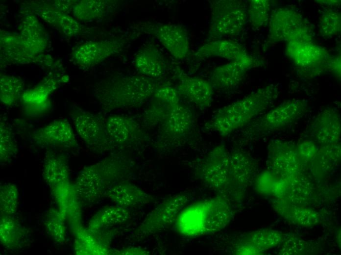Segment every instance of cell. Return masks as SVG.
<instances>
[{
  "label": "cell",
  "mask_w": 341,
  "mask_h": 255,
  "mask_svg": "<svg viewBox=\"0 0 341 255\" xmlns=\"http://www.w3.org/2000/svg\"><path fill=\"white\" fill-rule=\"evenodd\" d=\"M153 79L140 76H114L97 82L93 93L105 111L140 105L154 93Z\"/></svg>",
  "instance_id": "6da1fadb"
},
{
  "label": "cell",
  "mask_w": 341,
  "mask_h": 255,
  "mask_svg": "<svg viewBox=\"0 0 341 255\" xmlns=\"http://www.w3.org/2000/svg\"><path fill=\"white\" fill-rule=\"evenodd\" d=\"M279 94V88L275 84L259 88L219 109L210 121L209 127L220 135H228L265 111L278 98Z\"/></svg>",
  "instance_id": "7a4b0ae2"
},
{
  "label": "cell",
  "mask_w": 341,
  "mask_h": 255,
  "mask_svg": "<svg viewBox=\"0 0 341 255\" xmlns=\"http://www.w3.org/2000/svg\"><path fill=\"white\" fill-rule=\"evenodd\" d=\"M126 171L125 163L114 157L84 168L73 184L81 202L91 204L98 201L111 185L121 180Z\"/></svg>",
  "instance_id": "3957f363"
},
{
  "label": "cell",
  "mask_w": 341,
  "mask_h": 255,
  "mask_svg": "<svg viewBox=\"0 0 341 255\" xmlns=\"http://www.w3.org/2000/svg\"><path fill=\"white\" fill-rule=\"evenodd\" d=\"M181 216V227L188 235H201L223 228L231 218L227 203L220 198L197 203L189 207Z\"/></svg>",
  "instance_id": "277c9868"
},
{
  "label": "cell",
  "mask_w": 341,
  "mask_h": 255,
  "mask_svg": "<svg viewBox=\"0 0 341 255\" xmlns=\"http://www.w3.org/2000/svg\"><path fill=\"white\" fill-rule=\"evenodd\" d=\"M209 38L233 36L243 29L247 14L243 2L238 0L213 1Z\"/></svg>",
  "instance_id": "5b68a950"
},
{
  "label": "cell",
  "mask_w": 341,
  "mask_h": 255,
  "mask_svg": "<svg viewBox=\"0 0 341 255\" xmlns=\"http://www.w3.org/2000/svg\"><path fill=\"white\" fill-rule=\"evenodd\" d=\"M307 108V100L295 99L286 101L254 121L250 129L254 134L272 133L300 119Z\"/></svg>",
  "instance_id": "8992f818"
},
{
  "label": "cell",
  "mask_w": 341,
  "mask_h": 255,
  "mask_svg": "<svg viewBox=\"0 0 341 255\" xmlns=\"http://www.w3.org/2000/svg\"><path fill=\"white\" fill-rule=\"evenodd\" d=\"M70 116L77 134L89 147L99 151L113 147L103 118L77 106L71 110Z\"/></svg>",
  "instance_id": "52a82bcc"
},
{
  "label": "cell",
  "mask_w": 341,
  "mask_h": 255,
  "mask_svg": "<svg viewBox=\"0 0 341 255\" xmlns=\"http://www.w3.org/2000/svg\"><path fill=\"white\" fill-rule=\"evenodd\" d=\"M309 29L303 24L287 41L288 55L300 67L317 65L328 57L327 51L315 43Z\"/></svg>",
  "instance_id": "ba28073f"
},
{
  "label": "cell",
  "mask_w": 341,
  "mask_h": 255,
  "mask_svg": "<svg viewBox=\"0 0 341 255\" xmlns=\"http://www.w3.org/2000/svg\"><path fill=\"white\" fill-rule=\"evenodd\" d=\"M188 200L187 196L180 194L163 201L146 216L136 229L135 236L146 237L166 229L175 220Z\"/></svg>",
  "instance_id": "9c48e42d"
},
{
  "label": "cell",
  "mask_w": 341,
  "mask_h": 255,
  "mask_svg": "<svg viewBox=\"0 0 341 255\" xmlns=\"http://www.w3.org/2000/svg\"><path fill=\"white\" fill-rule=\"evenodd\" d=\"M138 26L143 32L154 36L175 58L183 59L190 53L188 33L183 26L157 23H141Z\"/></svg>",
  "instance_id": "30bf717a"
},
{
  "label": "cell",
  "mask_w": 341,
  "mask_h": 255,
  "mask_svg": "<svg viewBox=\"0 0 341 255\" xmlns=\"http://www.w3.org/2000/svg\"><path fill=\"white\" fill-rule=\"evenodd\" d=\"M20 30L16 37L26 57L30 62L39 61V54L48 45V35L43 26L34 14H27L22 20Z\"/></svg>",
  "instance_id": "8fae6325"
},
{
  "label": "cell",
  "mask_w": 341,
  "mask_h": 255,
  "mask_svg": "<svg viewBox=\"0 0 341 255\" xmlns=\"http://www.w3.org/2000/svg\"><path fill=\"white\" fill-rule=\"evenodd\" d=\"M124 39L104 40L90 41L76 47L71 53L73 62L84 67L98 64L123 49Z\"/></svg>",
  "instance_id": "7c38bea8"
},
{
  "label": "cell",
  "mask_w": 341,
  "mask_h": 255,
  "mask_svg": "<svg viewBox=\"0 0 341 255\" xmlns=\"http://www.w3.org/2000/svg\"><path fill=\"white\" fill-rule=\"evenodd\" d=\"M31 139L42 146L70 148L77 144L72 126L65 119H55L35 130Z\"/></svg>",
  "instance_id": "4fadbf2b"
},
{
  "label": "cell",
  "mask_w": 341,
  "mask_h": 255,
  "mask_svg": "<svg viewBox=\"0 0 341 255\" xmlns=\"http://www.w3.org/2000/svg\"><path fill=\"white\" fill-rule=\"evenodd\" d=\"M50 188L58 209L74 233L82 227L81 201L74 185L68 181Z\"/></svg>",
  "instance_id": "5bb4252c"
},
{
  "label": "cell",
  "mask_w": 341,
  "mask_h": 255,
  "mask_svg": "<svg viewBox=\"0 0 341 255\" xmlns=\"http://www.w3.org/2000/svg\"><path fill=\"white\" fill-rule=\"evenodd\" d=\"M256 65V59L247 54L241 59L216 68L211 73L209 81L217 89L233 88L241 82L248 70Z\"/></svg>",
  "instance_id": "9a60e30c"
},
{
  "label": "cell",
  "mask_w": 341,
  "mask_h": 255,
  "mask_svg": "<svg viewBox=\"0 0 341 255\" xmlns=\"http://www.w3.org/2000/svg\"><path fill=\"white\" fill-rule=\"evenodd\" d=\"M229 155L223 145L212 150L202 164L200 173L205 181L215 188H221L229 180Z\"/></svg>",
  "instance_id": "2e32d148"
},
{
  "label": "cell",
  "mask_w": 341,
  "mask_h": 255,
  "mask_svg": "<svg viewBox=\"0 0 341 255\" xmlns=\"http://www.w3.org/2000/svg\"><path fill=\"white\" fill-rule=\"evenodd\" d=\"M268 23V36L274 42L287 41L304 24L302 15L289 7L274 10L270 14Z\"/></svg>",
  "instance_id": "e0dca14e"
},
{
  "label": "cell",
  "mask_w": 341,
  "mask_h": 255,
  "mask_svg": "<svg viewBox=\"0 0 341 255\" xmlns=\"http://www.w3.org/2000/svg\"><path fill=\"white\" fill-rule=\"evenodd\" d=\"M118 206L126 208L151 203L153 197L133 183L120 180L111 185L105 196Z\"/></svg>",
  "instance_id": "ac0fdd59"
},
{
  "label": "cell",
  "mask_w": 341,
  "mask_h": 255,
  "mask_svg": "<svg viewBox=\"0 0 341 255\" xmlns=\"http://www.w3.org/2000/svg\"><path fill=\"white\" fill-rule=\"evenodd\" d=\"M58 84V80L54 77H46L37 85L25 90L21 100L25 111L31 114L47 111L50 104L49 96Z\"/></svg>",
  "instance_id": "d6986e66"
},
{
  "label": "cell",
  "mask_w": 341,
  "mask_h": 255,
  "mask_svg": "<svg viewBox=\"0 0 341 255\" xmlns=\"http://www.w3.org/2000/svg\"><path fill=\"white\" fill-rule=\"evenodd\" d=\"M177 91L189 101L200 108L209 106L213 100V87L209 81L202 78L183 77Z\"/></svg>",
  "instance_id": "ffe728a7"
},
{
  "label": "cell",
  "mask_w": 341,
  "mask_h": 255,
  "mask_svg": "<svg viewBox=\"0 0 341 255\" xmlns=\"http://www.w3.org/2000/svg\"><path fill=\"white\" fill-rule=\"evenodd\" d=\"M42 20L62 34L70 37L76 36L83 31L82 25L70 15L45 5L35 9Z\"/></svg>",
  "instance_id": "44dd1931"
},
{
  "label": "cell",
  "mask_w": 341,
  "mask_h": 255,
  "mask_svg": "<svg viewBox=\"0 0 341 255\" xmlns=\"http://www.w3.org/2000/svg\"><path fill=\"white\" fill-rule=\"evenodd\" d=\"M103 119L106 131L114 144L128 142L138 134L137 124L126 116L113 114Z\"/></svg>",
  "instance_id": "7402d4cb"
},
{
  "label": "cell",
  "mask_w": 341,
  "mask_h": 255,
  "mask_svg": "<svg viewBox=\"0 0 341 255\" xmlns=\"http://www.w3.org/2000/svg\"><path fill=\"white\" fill-rule=\"evenodd\" d=\"M247 54L243 46L236 42L219 40L204 44L194 55L199 59L216 56L235 60L244 57Z\"/></svg>",
  "instance_id": "603a6c76"
},
{
  "label": "cell",
  "mask_w": 341,
  "mask_h": 255,
  "mask_svg": "<svg viewBox=\"0 0 341 255\" xmlns=\"http://www.w3.org/2000/svg\"><path fill=\"white\" fill-rule=\"evenodd\" d=\"M28 231L11 215H0V241L9 250L19 249L27 242Z\"/></svg>",
  "instance_id": "cb8c5ba5"
},
{
  "label": "cell",
  "mask_w": 341,
  "mask_h": 255,
  "mask_svg": "<svg viewBox=\"0 0 341 255\" xmlns=\"http://www.w3.org/2000/svg\"><path fill=\"white\" fill-rule=\"evenodd\" d=\"M113 0H83L74 2L71 7L73 16L82 22L100 19L112 12L116 2Z\"/></svg>",
  "instance_id": "d4e9b609"
},
{
  "label": "cell",
  "mask_w": 341,
  "mask_h": 255,
  "mask_svg": "<svg viewBox=\"0 0 341 255\" xmlns=\"http://www.w3.org/2000/svg\"><path fill=\"white\" fill-rule=\"evenodd\" d=\"M134 64L138 71L145 76L152 79L162 77L165 71V63L157 50L146 47L136 54Z\"/></svg>",
  "instance_id": "484cf974"
},
{
  "label": "cell",
  "mask_w": 341,
  "mask_h": 255,
  "mask_svg": "<svg viewBox=\"0 0 341 255\" xmlns=\"http://www.w3.org/2000/svg\"><path fill=\"white\" fill-rule=\"evenodd\" d=\"M130 217L128 208L117 205L106 206L92 217L87 229L92 232H96L102 229L123 223Z\"/></svg>",
  "instance_id": "4316f807"
},
{
  "label": "cell",
  "mask_w": 341,
  "mask_h": 255,
  "mask_svg": "<svg viewBox=\"0 0 341 255\" xmlns=\"http://www.w3.org/2000/svg\"><path fill=\"white\" fill-rule=\"evenodd\" d=\"M193 124V114L188 107L180 102L168 106L165 129L170 134L181 135L187 132Z\"/></svg>",
  "instance_id": "83f0119b"
},
{
  "label": "cell",
  "mask_w": 341,
  "mask_h": 255,
  "mask_svg": "<svg viewBox=\"0 0 341 255\" xmlns=\"http://www.w3.org/2000/svg\"><path fill=\"white\" fill-rule=\"evenodd\" d=\"M42 176L50 188L70 181L69 169L67 162L60 156L49 154L46 157L43 164Z\"/></svg>",
  "instance_id": "f1b7e54d"
},
{
  "label": "cell",
  "mask_w": 341,
  "mask_h": 255,
  "mask_svg": "<svg viewBox=\"0 0 341 255\" xmlns=\"http://www.w3.org/2000/svg\"><path fill=\"white\" fill-rule=\"evenodd\" d=\"M74 250L78 255H104L112 253L88 229L81 227L74 233Z\"/></svg>",
  "instance_id": "f546056e"
},
{
  "label": "cell",
  "mask_w": 341,
  "mask_h": 255,
  "mask_svg": "<svg viewBox=\"0 0 341 255\" xmlns=\"http://www.w3.org/2000/svg\"><path fill=\"white\" fill-rule=\"evenodd\" d=\"M25 84L19 76L11 75H3L0 77V100L5 106L15 104L24 92Z\"/></svg>",
  "instance_id": "4dcf8cb0"
},
{
  "label": "cell",
  "mask_w": 341,
  "mask_h": 255,
  "mask_svg": "<svg viewBox=\"0 0 341 255\" xmlns=\"http://www.w3.org/2000/svg\"><path fill=\"white\" fill-rule=\"evenodd\" d=\"M339 114L335 110L327 109L318 116L315 124L318 139L323 138L328 141L338 140L340 135V121Z\"/></svg>",
  "instance_id": "1f68e13d"
},
{
  "label": "cell",
  "mask_w": 341,
  "mask_h": 255,
  "mask_svg": "<svg viewBox=\"0 0 341 255\" xmlns=\"http://www.w3.org/2000/svg\"><path fill=\"white\" fill-rule=\"evenodd\" d=\"M66 220L58 209L50 208L45 216V225L46 231L54 242L59 244L65 241Z\"/></svg>",
  "instance_id": "d6a6232c"
},
{
  "label": "cell",
  "mask_w": 341,
  "mask_h": 255,
  "mask_svg": "<svg viewBox=\"0 0 341 255\" xmlns=\"http://www.w3.org/2000/svg\"><path fill=\"white\" fill-rule=\"evenodd\" d=\"M18 153L16 140L11 128L5 122L0 123V161L7 163L12 160Z\"/></svg>",
  "instance_id": "836d02e7"
},
{
  "label": "cell",
  "mask_w": 341,
  "mask_h": 255,
  "mask_svg": "<svg viewBox=\"0 0 341 255\" xmlns=\"http://www.w3.org/2000/svg\"><path fill=\"white\" fill-rule=\"evenodd\" d=\"M19 202V192L17 186L5 183L0 188V211L1 215L12 216L16 213Z\"/></svg>",
  "instance_id": "e575fe53"
},
{
  "label": "cell",
  "mask_w": 341,
  "mask_h": 255,
  "mask_svg": "<svg viewBox=\"0 0 341 255\" xmlns=\"http://www.w3.org/2000/svg\"><path fill=\"white\" fill-rule=\"evenodd\" d=\"M270 2L267 0H252L249 3L248 14L251 24L255 28L266 26L270 15Z\"/></svg>",
  "instance_id": "d590c367"
},
{
  "label": "cell",
  "mask_w": 341,
  "mask_h": 255,
  "mask_svg": "<svg viewBox=\"0 0 341 255\" xmlns=\"http://www.w3.org/2000/svg\"><path fill=\"white\" fill-rule=\"evenodd\" d=\"M318 28L320 35L325 38L333 37L341 31V16L332 9L324 10L320 17Z\"/></svg>",
  "instance_id": "8d00e7d4"
},
{
  "label": "cell",
  "mask_w": 341,
  "mask_h": 255,
  "mask_svg": "<svg viewBox=\"0 0 341 255\" xmlns=\"http://www.w3.org/2000/svg\"><path fill=\"white\" fill-rule=\"evenodd\" d=\"M251 241L260 248H269L275 246L282 240L281 233L271 230H262L252 233Z\"/></svg>",
  "instance_id": "74e56055"
},
{
  "label": "cell",
  "mask_w": 341,
  "mask_h": 255,
  "mask_svg": "<svg viewBox=\"0 0 341 255\" xmlns=\"http://www.w3.org/2000/svg\"><path fill=\"white\" fill-rule=\"evenodd\" d=\"M154 94L157 100L166 104L167 106L180 102L178 92L170 85H163L157 87Z\"/></svg>",
  "instance_id": "f35d334b"
},
{
  "label": "cell",
  "mask_w": 341,
  "mask_h": 255,
  "mask_svg": "<svg viewBox=\"0 0 341 255\" xmlns=\"http://www.w3.org/2000/svg\"><path fill=\"white\" fill-rule=\"evenodd\" d=\"M116 254L119 255H126V254H135V255H145L146 254V251L143 250L141 249H128L125 250H122Z\"/></svg>",
  "instance_id": "ab89813d"
}]
</instances>
